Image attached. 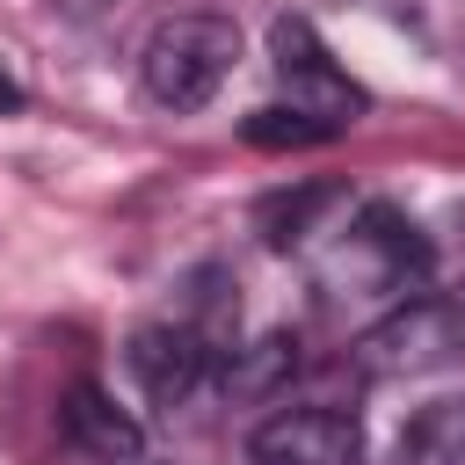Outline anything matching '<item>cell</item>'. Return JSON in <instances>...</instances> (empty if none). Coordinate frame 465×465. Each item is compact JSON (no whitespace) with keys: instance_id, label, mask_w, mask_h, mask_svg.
<instances>
[{"instance_id":"13","label":"cell","mask_w":465,"mask_h":465,"mask_svg":"<svg viewBox=\"0 0 465 465\" xmlns=\"http://www.w3.org/2000/svg\"><path fill=\"white\" fill-rule=\"evenodd\" d=\"M15 102H22V87H15V80H7V65H0V109H15Z\"/></svg>"},{"instance_id":"3","label":"cell","mask_w":465,"mask_h":465,"mask_svg":"<svg viewBox=\"0 0 465 465\" xmlns=\"http://www.w3.org/2000/svg\"><path fill=\"white\" fill-rule=\"evenodd\" d=\"M356 363H363V378H436V371H458L465 363V298H443V291L400 298L385 320L363 327Z\"/></svg>"},{"instance_id":"6","label":"cell","mask_w":465,"mask_h":465,"mask_svg":"<svg viewBox=\"0 0 465 465\" xmlns=\"http://www.w3.org/2000/svg\"><path fill=\"white\" fill-rule=\"evenodd\" d=\"M211 334L203 327H189V320H153V327H138L131 334V378L160 400V407H182L196 385H203V371H211Z\"/></svg>"},{"instance_id":"5","label":"cell","mask_w":465,"mask_h":465,"mask_svg":"<svg viewBox=\"0 0 465 465\" xmlns=\"http://www.w3.org/2000/svg\"><path fill=\"white\" fill-rule=\"evenodd\" d=\"M254 465H356L363 458V429L341 407H276L254 436H247Z\"/></svg>"},{"instance_id":"11","label":"cell","mask_w":465,"mask_h":465,"mask_svg":"<svg viewBox=\"0 0 465 465\" xmlns=\"http://www.w3.org/2000/svg\"><path fill=\"white\" fill-rule=\"evenodd\" d=\"M247 145H320V138H334V124H320V116H305V109H291V102H276V109H254L247 124Z\"/></svg>"},{"instance_id":"4","label":"cell","mask_w":465,"mask_h":465,"mask_svg":"<svg viewBox=\"0 0 465 465\" xmlns=\"http://www.w3.org/2000/svg\"><path fill=\"white\" fill-rule=\"evenodd\" d=\"M269 65H276L291 109H305V116H320V124H334V131H349V124L363 116V87L334 65V51L320 44V29H312L305 15H276V22H269Z\"/></svg>"},{"instance_id":"9","label":"cell","mask_w":465,"mask_h":465,"mask_svg":"<svg viewBox=\"0 0 465 465\" xmlns=\"http://www.w3.org/2000/svg\"><path fill=\"white\" fill-rule=\"evenodd\" d=\"M291 371H298V341L291 334H262V341L232 349V363L218 371V385H225V400H276L291 385Z\"/></svg>"},{"instance_id":"10","label":"cell","mask_w":465,"mask_h":465,"mask_svg":"<svg viewBox=\"0 0 465 465\" xmlns=\"http://www.w3.org/2000/svg\"><path fill=\"white\" fill-rule=\"evenodd\" d=\"M334 203H341V189H334V182H312V189H283V196H269L254 218H262V240H269V247H305L312 232H327L320 218H327Z\"/></svg>"},{"instance_id":"1","label":"cell","mask_w":465,"mask_h":465,"mask_svg":"<svg viewBox=\"0 0 465 465\" xmlns=\"http://www.w3.org/2000/svg\"><path fill=\"white\" fill-rule=\"evenodd\" d=\"M320 283L334 298H400L429 283V232L392 203H356L349 225H327Z\"/></svg>"},{"instance_id":"12","label":"cell","mask_w":465,"mask_h":465,"mask_svg":"<svg viewBox=\"0 0 465 465\" xmlns=\"http://www.w3.org/2000/svg\"><path fill=\"white\" fill-rule=\"evenodd\" d=\"M429 276H465V203L443 218V232H429Z\"/></svg>"},{"instance_id":"7","label":"cell","mask_w":465,"mask_h":465,"mask_svg":"<svg viewBox=\"0 0 465 465\" xmlns=\"http://www.w3.org/2000/svg\"><path fill=\"white\" fill-rule=\"evenodd\" d=\"M65 436H73L87 458H102V465H131V458L145 450V429H138L102 385H87V378L65 392Z\"/></svg>"},{"instance_id":"2","label":"cell","mask_w":465,"mask_h":465,"mask_svg":"<svg viewBox=\"0 0 465 465\" xmlns=\"http://www.w3.org/2000/svg\"><path fill=\"white\" fill-rule=\"evenodd\" d=\"M232 58H240V29L225 15H167L138 51V80H145V94L160 109L189 116L225 87Z\"/></svg>"},{"instance_id":"8","label":"cell","mask_w":465,"mask_h":465,"mask_svg":"<svg viewBox=\"0 0 465 465\" xmlns=\"http://www.w3.org/2000/svg\"><path fill=\"white\" fill-rule=\"evenodd\" d=\"M392 465H465V392L429 400V407L400 429Z\"/></svg>"}]
</instances>
